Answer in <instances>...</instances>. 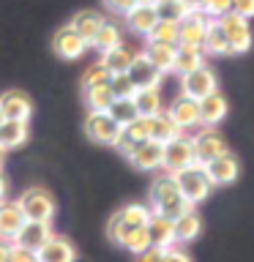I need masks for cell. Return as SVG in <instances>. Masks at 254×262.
<instances>
[{
    "mask_svg": "<svg viewBox=\"0 0 254 262\" xmlns=\"http://www.w3.org/2000/svg\"><path fill=\"white\" fill-rule=\"evenodd\" d=\"M88 47L90 44L71 28V25H66V28H60L52 36V49H55L57 57H63V60H79V57L88 52Z\"/></svg>",
    "mask_w": 254,
    "mask_h": 262,
    "instance_id": "cell-11",
    "label": "cell"
},
{
    "mask_svg": "<svg viewBox=\"0 0 254 262\" xmlns=\"http://www.w3.org/2000/svg\"><path fill=\"white\" fill-rule=\"evenodd\" d=\"M202 167H205V175H208V180H210L213 188H216V186H229V183H235L238 175H241V161H238L232 153L219 156V159L202 164Z\"/></svg>",
    "mask_w": 254,
    "mask_h": 262,
    "instance_id": "cell-12",
    "label": "cell"
},
{
    "mask_svg": "<svg viewBox=\"0 0 254 262\" xmlns=\"http://www.w3.org/2000/svg\"><path fill=\"white\" fill-rule=\"evenodd\" d=\"M115 96H112V88L110 82L104 85H90L85 88V104H88V112H107L112 106Z\"/></svg>",
    "mask_w": 254,
    "mask_h": 262,
    "instance_id": "cell-30",
    "label": "cell"
},
{
    "mask_svg": "<svg viewBox=\"0 0 254 262\" xmlns=\"http://www.w3.org/2000/svg\"><path fill=\"white\" fill-rule=\"evenodd\" d=\"M6 200V180H3V175H0V202Z\"/></svg>",
    "mask_w": 254,
    "mask_h": 262,
    "instance_id": "cell-49",
    "label": "cell"
},
{
    "mask_svg": "<svg viewBox=\"0 0 254 262\" xmlns=\"http://www.w3.org/2000/svg\"><path fill=\"white\" fill-rule=\"evenodd\" d=\"M164 112H167V118L175 123L183 134L192 131V128H202L200 126V101H194V98H188L183 93H180Z\"/></svg>",
    "mask_w": 254,
    "mask_h": 262,
    "instance_id": "cell-9",
    "label": "cell"
},
{
    "mask_svg": "<svg viewBox=\"0 0 254 262\" xmlns=\"http://www.w3.org/2000/svg\"><path fill=\"white\" fill-rule=\"evenodd\" d=\"M232 11V0H205L202 3V14L208 19H221Z\"/></svg>",
    "mask_w": 254,
    "mask_h": 262,
    "instance_id": "cell-41",
    "label": "cell"
},
{
    "mask_svg": "<svg viewBox=\"0 0 254 262\" xmlns=\"http://www.w3.org/2000/svg\"><path fill=\"white\" fill-rule=\"evenodd\" d=\"M151 216H153V210L147 208V205H139V202L123 205V208L110 219V224H107V235H110V241H115L118 246H123V241H126V237L134 232V229L147 227Z\"/></svg>",
    "mask_w": 254,
    "mask_h": 262,
    "instance_id": "cell-2",
    "label": "cell"
},
{
    "mask_svg": "<svg viewBox=\"0 0 254 262\" xmlns=\"http://www.w3.org/2000/svg\"><path fill=\"white\" fill-rule=\"evenodd\" d=\"M151 44H170V47H178L180 44V22H161L151 30L147 36Z\"/></svg>",
    "mask_w": 254,
    "mask_h": 262,
    "instance_id": "cell-34",
    "label": "cell"
},
{
    "mask_svg": "<svg viewBox=\"0 0 254 262\" xmlns=\"http://www.w3.org/2000/svg\"><path fill=\"white\" fill-rule=\"evenodd\" d=\"M183 3H186L188 11H202V3H205V0H183Z\"/></svg>",
    "mask_w": 254,
    "mask_h": 262,
    "instance_id": "cell-48",
    "label": "cell"
},
{
    "mask_svg": "<svg viewBox=\"0 0 254 262\" xmlns=\"http://www.w3.org/2000/svg\"><path fill=\"white\" fill-rule=\"evenodd\" d=\"M167 251L170 249H156V246H151L147 251L139 254L137 262H167Z\"/></svg>",
    "mask_w": 254,
    "mask_h": 262,
    "instance_id": "cell-42",
    "label": "cell"
},
{
    "mask_svg": "<svg viewBox=\"0 0 254 262\" xmlns=\"http://www.w3.org/2000/svg\"><path fill=\"white\" fill-rule=\"evenodd\" d=\"M3 153H6V150H0V167H3Z\"/></svg>",
    "mask_w": 254,
    "mask_h": 262,
    "instance_id": "cell-51",
    "label": "cell"
},
{
    "mask_svg": "<svg viewBox=\"0 0 254 262\" xmlns=\"http://www.w3.org/2000/svg\"><path fill=\"white\" fill-rule=\"evenodd\" d=\"M120 126L112 120L110 112H88L85 118V134L98 145H115L120 137Z\"/></svg>",
    "mask_w": 254,
    "mask_h": 262,
    "instance_id": "cell-8",
    "label": "cell"
},
{
    "mask_svg": "<svg viewBox=\"0 0 254 262\" xmlns=\"http://www.w3.org/2000/svg\"><path fill=\"white\" fill-rule=\"evenodd\" d=\"M49 237H52V224H47V221H25V227L19 229V235L14 237V246H19V249L36 254L41 246L49 241Z\"/></svg>",
    "mask_w": 254,
    "mask_h": 262,
    "instance_id": "cell-15",
    "label": "cell"
},
{
    "mask_svg": "<svg viewBox=\"0 0 254 262\" xmlns=\"http://www.w3.org/2000/svg\"><path fill=\"white\" fill-rule=\"evenodd\" d=\"M36 259L38 262H74L77 259V249L71 246V241H66L60 235H52L36 251Z\"/></svg>",
    "mask_w": 254,
    "mask_h": 262,
    "instance_id": "cell-20",
    "label": "cell"
},
{
    "mask_svg": "<svg viewBox=\"0 0 254 262\" xmlns=\"http://www.w3.org/2000/svg\"><path fill=\"white\" fill-rule=\"evenodd\" d=\"M208 16L202 11H192L180 22V44L178 47H200L205 44V33H208Z\"/></svg>",
    "mask_w": 254,
    "mask_h": 262,
    "instance_id": "cell-17",
    "label": "cell"
},
{
    "mask_svg": "<svg viewBox=\"0 0 254 262\" xmlns=\"http://www.w3.org/2000/svg\"><path fill=\"white\" fill-rule=\"evenodd\" d=\"M167 262H192V257H188L186 251H180V249L172 246V249L167 251Z\"/></svg>",
    "mask_w": 254,
    "mask_h": 262,
    "instance_id": "cell-46",
    "label": "cell"
},
{
    "mask_svg": "<svg viewBox=\"0 0 254 262\" xmlns=\"http://www.w3.org/2000/svg\"><path fill=\"white\" fill-rule=\"evenodd\" d=\"M205 57H208V55H205V49H200V47H178L172 71H175L178 77H186V74L202 69V66H205Z\"/></svg>",
    "mask_w": 254,
    "mask_h": 262,
    "instance_id": "cell-23",
    "label": "cell"
},
{
    "mask_svg": "<svg viewBox=\"0 0 254 262\" xmlns=\"http://www.w3.org/2000/svg\"><path fill=\"white\" fill-rule=\"evenodd\" d=\"M25 139H28V123H19V120H3L0 123V150L19 147Z\"/></svg>",
    "mask_w": 254,
    "mask_h": 262,
    "instance_id": "cell-29",
    "label": "cell"
},
{
    "mask_svg": "<svg viewBox=\"0 0 254 262\" xmlns=\"http://www.w3.org/2000/svg\"><path fill=\"white\" fill-rule=\"evenodd\" d=\"M202 49H205V55H213V57L229 55V44H227V36H224V30H221L219 19H210L208 22V33H205Z\"/></svg>",
    "mask_w": 254,
    "mask_h": 262,
    "instance_id": "cell-28",
    "label": "cell"
},
{
    "mask_svg": "<svg viewBox=\"0 0 254 262\" xmlns=\"http://www.w3.org/2000/svg\"><path fill=\"white\" fill-rule=\"evenodd\" d=\"M129 77L131 82H134V88H161V82H164V74L156 69V66L145 57V52H137L134 55V60H131L129 66Z\"/></svg>",
    "mask_w": 254,
    "mask_h": 262,
    "instance_id": "cell-13",
    "label": "cell"
},
{
    "mask_svg": "<svg viewBox=\"0 0 254 262\" xmlns=\"http://www.w3.org/2000/svg\"><path fill=\"white\" fill-rule=\"evenodd\" d=\"M232 14L243 16V19H251L254 16V0H232Z\"/></svg>",
    "mask_w": 254,
    "mask_h": 262,
    "instance_id": "cell-44",
    "label": "cell"
},
{
    "mask_svg": "<svg viewBox=\"0 0 254 262\" xmlns=\"http://www.w3.org/2000/svg\"><path fill=\"white\" fill-rule=\"evenodd\" d=\"M175 52H178V47H170V44H151V41L145 44V57L161 74L172 71V66H175Z\"/></svg>",
    "mask_w": 254,
    "mask_h": 262,
    "instance_id": "cell-27",
    "label": "cell"
},
{
    "mask_svg": "<svg viewBox=\"0 0 254 262\" xmlns=\"http://www.w3.org/2000/svg\"><path fill=\"white\" fill-rule=\"evenodd\" d=\"M0 123H3V115H0Z\"/></svg>",
    "mask_w": 254,
    "mask_h": 262,
    "instance_id": "cell-52",
    "label": "cell"
},
{
    "mask_svg": "<svg viewBox=\"0 0 254 262\" xmlns=\"http://www.w3.org/2000/svg\"><path fill=\"white\" fill-rule=\"evenodd\" d=\"M110 88H112L115 98H134V93H137V88H134V82H131L129 74H112Z\"/></svg>",
    "mask_w": 254,
    "mask_h": 262,
    "instance_id": "cell-38",
    "label": "cell"
},
{
    "mask_svg": "<svg viewBox=\"0 0 254 262\" xmlns=\"http://www.w3.org/2000/svg\"><path fill=\"white\" fill-rule=\"evenodd\" d=\"M194 164H197V153H194V142L188 134H180L164 145V167H161L164 172L175 175V172L188 169Z\"/></svg>",
    "mask_w": 254,
    "mask_h": 262,
    "instance_id": "cell-5",
    "label": "cell"
},
{
    "mask_svg": "<svg viewBox=\"0 0 254 262\" xmlns=\"http://www.w3.org/2000/svg\"><path fill=\"white\" fill-rule=\"evenodd\" d=\"M134 106L139 112V118H153V115L164 112V101H161V90L159 88H139L134 93Z\"/></svg>",
    "mask_w": 254,
    "mask_h": 262,
    "instance_id": "cell-24",
    "label": "cell"
},
{
    "mask_svg": "<svg viewBox=\"0 0 254 262\" xmlns=\"http://www.w3.org/2000/svg\"><path fill=\"white\" fill-rule=\"evenodd\" d=\"M200 235H202V219L197 210H188L180 219H175V243H192Z\"/></svg>",
    "mask_w": 254,
    "mask_h": 262,
    "instance_id": "cell-25",
    "label": "cell"
},
{
    "mask_svg": "<svg viewBox=\"0 0 254 262\" xmlns=\"http://www.w3.org/2000/svg\"><path fill=\"white\" fill-rule=\"evenodd\" d=\"M221 30H224L227 36V44H229V55H243L249 52L251 44H254V36H251V22L243 19V16H238L229 11L227 16H221L219 19Z\"/></svg>",
    "mask_w": 254,
    "mask_h": 262,
    "instance_id": "cell-6",
    "label": "cell"
},
{
    "mask_svg": "<svg viewBox=\"0 0 254 262\" xmlns=\"http://www.w3.org/2000/svg\"><path fill=\"white\" fill-rule=\"evenodd\" d=\"M145 229H147V237H151V246H156V249H172L175 246V221L172 219L153 213Z\"/></svg>",
    "mask_w": 254,
    "mask_h": 262,
    "instance_id": "cell-21",
    "label": "cell"
},
{
    "mask_svg": "<svg viewBox=\"0 0 254 262\" xmlns=\"http://www.w3.org/2000/svg\"><path fill=\"white\" fill-rule=\"evenodd\" d=\"M104 6L110 8V11H115V14H123V16H126L131 8L137 6V0H104Z\"/></svg>",
    "mask_w": 254,
    "mask_h": 262,
    "instance_id": "cell-43",
    "label": "cell"
},
{
    "mask_svg": "<svg viewBox=\"0 0 254 262\" xmlns=\"http://www.w3.org/2000/svg\"><path fill=\"white\" fill-rule=\"evenodd\" d=\"M112 74L104 69V63L98 60L93 66H88L85 74H82V88H90V85H104V82H110Z\"/></svg>",
    "mask_w": 254,
    "mask_h": 262,
    "instance_id": "cell-40",
    "label": "cell"
},
{
    "mask_svg": "<svg viewBox=\"0 0 254 262\" xmlns=\"http://www.w3.org/2000/svg\"><path fill=\"white\" fill-rule=\"evenodd\" d=\"M216 90H219V79H216V74H213L210 66H202V69L180 77V93L194 98V101H202L205 96L216 93Z\"/></svg>",
    "mask_w": 254,
    "mask_h": 262,
    "instance_id": "cell-7",
    "label": "cell"
},
{
    "mask_svg": "<svg viewBox=\"0 0 254 262\" xmlns=\"http://www.w3.org/2000/svg\"><path fill=\"white\" fill-rule=\"evenodd\" d=\"M192 142H194L197 164H208V161H213V159H219V156L229 153L227 139L221 137L216 128H202V131H197V134L192 137Z\"/></svg>",
    "mask_w": 254,
    "mask_h": 262,
    "instance_id": "cell-10",
    "label": "cell"
},
{
    "mask_svg": "<svg viewBox=\"0 0 254 262\" xmlns=\"http://www.w3.org/2000/svg\"><path fill=\"white\" fill-rule=\"evenodd\" d=\"M156 14H159V19L161 22H183L188 14V8L183 0H156Z\"/></svg>",
    "mask_w": 254,
    "mask_h": 262,
    "instance_id": "cell-33",
    "label": "cell"
},
{
    "mask_svg": "<svg viewBox=\"0 0 254 262\" xmlns=\"http://www.w3.org/2000/svg\"><path fill=\"white\" fill-rule=\"evenodd\" d=\"M129 161L142 172H156L164 167V145L156 139H145L134 147V153L129 156Z\"/></svg>",
    "mask_w": 254,
    "mask_h": 262,
    "instance_id": "cell-14",
    "label": "cell"
},
{
    "mask_svg": "<svg viewBox=\"0 0 254 262\" xmlns=\"http://www.w3.org/2000/svg\"><path fill=\"white\" fill-rule=\"evenodd\" d=\"M126 25L134 33H139V36H151V30L159 25V14H156V8L153 6H142V3H137L131 11L126 14Z\"/></svg>",
    "mask_w": 254,
    "mask_h": 262,
    "instance_id": "cell-22",
    "label": "cell"
},
{
    "mask_svg": "<svg viewBox=\"0 0 254 262\" xmlns=\"http://www.w3.org/2000/svg\"><path fill=\"white\" fill-rule=\"evenodd\" d=\"M0 115H3V120L28 123L30 115H33V104L25 93H19V90H6V93L0 96Z\"/></svg>",
    "mask_w": 254,
    "mask_h": 262,
    "instance_id": "cell-16",
    "label": "cell"
},
{
    "mask_svg": "<svg viewBox=\"0 0 254 262\" xmlns=\"http://www.w3.org/2000/svg\"><path fill=\"white\" fill-rule=\"evenodd\" d=\"M147 123H151V139H156V142H161V145H167L170 139H175V137L183 134V131H180L175 123L167 118V112L147 118Z\"/></svg>",
    "mask_w": 254,
    "mask_h": 262,
    "instance_id": "cell-32",
    "label": "cell"
},
{
    "mask_svg": "<svg viewBox=\"0 0 254 262\" xmlns=\"http://www.w3.org/2000/svg\"><path fill=\"white\" fill-rule=\"evenodd\" d=\"M134 55L137 52H131L129 47H115V49H110V52H104L101 55V63H104V69L110 71V74H126L129 71V66H131V60H134Z\"/></svg>",
    "mask_w": 254,
    "mask_h": 262,
    "instance_id": "cell-31",
    "label": "cell"
},
{
    "mask_svg": "<svg viewBox=\"0 0 254 262\" xmlns=\"http://www.w3.org/2000/svg\"><path fill=\"white\" fill-rule=\"evenodd\" d=\"M175 180H178V188H180V194H183V200H188L192 205L205 202L213 191L202 164H194V167H188V169L175 172Z\"/></svg>",
    "mask_w": 254,
    "mask_h": 262,
    "instance_id": "cell-3",
    "label": "cell"
},
{
    "mask_svg": "<svg viewBox=\"0 0 254 262\" xmlns=\"http://www.w3.org/2000/svg\"><path fill=\"white\" fill-rule=\"evenodd\" d=\"M104 22H107V19H104V16L98 14V11H90V8H85V11L74 14V19H71V28L77 30L79 36H82V38H85L88 44H90V41L96 38V33L101 30V25H104Z\"/></svg>",
    "mask_w": 254,
    "mask_h": 262,
    "instance_id": "cell-26",
    "label": "cell"
},
{
    "mask_svg": "<svg viewBox=\"0 0 254 262\" xmlns=\"http://www.w3.org/2000/svg\"><path fill=\"white\" fill-rule=\"evenodd\" d=\"M123 249L126 251H131V254H142V251H147L151 249V237H147V229L145 227H139V229H134V232H131L126 241H123Z\"/></svg>",
    "mask_w": 254,
    "mask_h": 262,
    "instance_id": "cell-39",
    "label": "cell"
},
{
    "mask_svg": "<svg viewBox=\"0 0 254 262\" xmlns=\"http://www.w3.org/2000/svg\"><path fill=\"white\" fill-rule=\"evenodd\" d=\"M8 262H38V259H36V254H33V251H25V249H19V246H14Z\"/></svg>",
    "mask_w": 254,
    "mask_h": 262,
    "instance_id": "cell-45",
    "label": "cell"
},
{
    "mask_svg": "<svg viewBox=\"0 0 254 262\" xmlns=\"http://www.w3.org/2000/svg\"><path fill=\"white\" fill-rule=\"evenodd\" d=\"M25 213L19 208V202H11V200H3L0 202V241H11L19 235V229L25 227Z\"/></svg>",
    "mask_w": 254,
    "mask_h": 262,
    "instance_id": "cell-18",
    "label": "cell"
},
{
    "mask_svg": "<svg viewBox=\"0 0 254 262\" xmlns=\"http://www.w3.org/2000/svg\"><path fill=\"white\" fill-rule=\"evenodd\" d=\"M151 210L159 213V216H164V219L175 221V219L183 216V213L194 210V205L188 200H183L175 175L164 172V175H156L153 183H151Z\"/></svg>",
    "mask_w": 254,
    "mask_h": 262,
    "instance_id": "cell-1",
    "label": "cell"
},
{
    "mask_svg": "<svg viewBox=\"0 0 254 262\" xmlns=\"http://www.w3.org/2000/svg\"><path fill=\"white\" fill-rule=\"evenodd\" d=\"M16 202H19V208H22V213H25V219H28V221H47V224H52L55 200H52V194H49L47 188L33 186Z\"/></svg>",
    "mask_w": 254,
    "mask_h": 262,
    "instance_id": "cell-4",
    "label": "cell"
},
{
    "mask_svg": "<svg viewBox=\"0 0 254 262\" xmlns=\"http://www.w3.org/2000/svg\"><path fill=\"white\" fill-rule=\"evenodd\" d=\"M120 134L126 137L129 142L139 145V142H145V139H151V123H147V118H137L134 123H129V126H123V131H120Z\"/></svg>",
    "mask_w": 254,
    "mask_h": 262,
    "instance_id": "cell-37",
    "label": "cell"
},
{
    "mask_svg": "<svg viewBox=\"0 0 254 262\" xmlns=\"http://www.w3.org/2000/svg\"><path fill=\"white\" fill-rule=\"evenodd\" d=\"M137 3H142V6H156V0H137Z\"/></svg>",
    "mask_w": 254,
    "mask_h": 262,
    "instance_id": "cell-50",
    "label": "cell"
},
{
    "mask_svg": "<svg viewBox=\"0 0 254 262\" xmlns=\"http://www.w3.org/2000/svg\"><path fill=\"white\" fill-rule=\"evenodd\" d=\"M11 251H14V243L11 241H0V262H8Z\"/></svg>",
    "mask_w": 254,
    "mask_h": 262,
    "instance_id": "cell-47",
    "label": "cell"
},
{
    "mask_svg": "<svg viewBox=\"0 0 254 262\" xmlns=\"http://www.w3.org/2000/svg\"><path fill=\"white\" fill-rule=\"evenodd\" d=\"M112 115V120L118 123V126H129V123H134L139 118V112H137V106H134V98H115L112 106L107 110Z\"/></svg>",
    "mask_w": 254,
    "mask_h": 262,
    "instance_id": "cell-36",
    "label": "cell"
},
{
    "mask_svg": "<svg viewBox=\"0 0 254 262\" xmlns=\"http://www.w3.org/2000/svg\"><path fill=\"white\" fill-rule=\"evenodd\" d=\"M123 41H120V28L118 25H112V22H104L101 25V30L96 33V38L90 41V47H96L98 52H110V49H115V47H120Z\"/></svg>",
    "mask_w": 254,
    "mask_h": 262,
    "instance_id": "cell-35",
    "label": "cell"
},
{
    "mask_svg": "<svg viewBox=\"0 0 254 262\" xmlns=\"http://www.w3.org/2000/svg\"><path fill=\"white\" fill-rule=\"evenodd\" d=\"M227 112H229V104H227L224 93L216 90V93L205 96L200 101V126L202 128H216L219 123L227 118Z\"/></svg>",
    "mask_w": 254,
    "mask_h": 262,
    "instance_id": "cell-19",
    "label": "cell"
}]
</instances>
